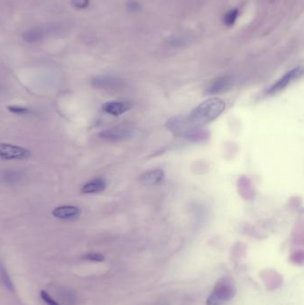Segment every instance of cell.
Segmentation results:
<instances>
[{
	"instance_id": "8",
	"label": "cell",
	"mask_w": 304,
	"mask_h": 305,
	"mask_svg": "<svg viewBox=\"0 0 304 305\" xmlns=\"http://www.w3.org/2000/svg\"><path fill=\"white\" fill-rule=\"evenodd\" d=\"M131 108V103L127 101H108L102 106V110L112 116H120Z\"/></svg>"
},
{
	"instance_id": "12",
	"label": "cell",
	"mask_w": 304,
	"mask_h": 305,
	"mask_svg": "<svg viewBox=\"0 0 304 305\" xmlns=\"http://www.w3.org/2000/svg\"><path fill=\"white\" fill-rule=\"evenodd\" d=\"M54 28H32L28 30L26 32L22 34L23 39L28 43H35L37 41H40L44 37L50 33L51 30H53Z\"/></svg>"
},
{
	"instance_id": "11",
	"label": "cell",
	"mask_w": 304,
	"mask_h": 305,
	"mask_svg": "<svg viewBox=\"0 0 304 305\" xmlns=\"http://www.w3.org/2000/svg\"><path fill=\"white\" fill-rule=\"evenodd\" d=\"M163 178H164L163 171L157 169L143 173L139 178V181L144 186H154L162 181Z\"/></svg>"
},
{
	"instance_id": "21",
	"label": "cell",
	"mask_w": 304,
	"mask_h": 305,
	"mask_svg": "<svg viewBox=\"0 0 304 305\" xmlns=\"http://www.w3.org/2000/svg\"><path fill=\"white\" fill-rule=\"evenodd\" d=\"M71 1L75 7L80 8V9L86 8L89 4V0H71Z\"/></svg>"
},
{
	"instance_id": "7",
	"label": "cell",
	"mask_w": 304,
	"mask_h": 305,
	"mask_svg": "<svg viewBox=\"0 0 304 305\" xmlns=\"http://www.w3.org/2000/svg\"><path fill=\"white\" fill-rule=\"evenodd\" d=\"M91 84L98 90H115L123 85V80L115 76L102 75L93 78L91 80Z\"/></svg>"
},
{
	"instance_id": "6",
	"label": "cell",
	"mask_w": 304,
	"mask_h": 305,
	"mask_svg": "<svg viewBox=\"0 0 304 305\" xmlns=\"http://www.w3.org/2000/svg\"><path fill=\"white\" fill-rule=\"evenodd\" d=\"M303 73H304V70L302 67H296L292 71H290L268 90V94L274 95L279 91L283 90L294 80H297L300 77H302Z\"/></svg>"
},
{
	"instance_id": "17",
	"label": "cell",
	"mask_w": 304,
	"mask_h": 305,
	"mask_svg": "<svg viewBox=\"0 0 304 305\" xmlns=\"http://www.w3.org/2000/svg\"><path fill=\"white\" fill-rule=\"evenodd\" d=\"M239 16V11L236 8L229 11L224 16V23L226 26H233L237 20V17Z\"/></svg>"
},
{
	"instance_id": "14",
	"label": "cell",
	"mask_w": 304,
	"mask_h": 305,
	"mask_svg": "<svg viewBox=\"0 0 304 305\" xmlns=\"http://www.w3.org/2000/svg\"><path fill=\"white\" fill-rule=\"evenodd\" d=\"M57 295L64 305H74L76 303V294L74 291L68 287H59L57 288Z\"/></svg>"
},
{
	"instance_id": "19",
	"label": "cell",
	"mask_w": 304,
	"mask_h": 305,
	"mask_svg": "<svg viewBox=\"0 0 304 305\" xmlns=\"http://www.w3.org/2000/svg\"><path fill=\"white\" fill-rule=\"evenodd\" d=\"M82 259L90 262H102L105 261L104 254L99 252H89L82 256Z\"/></svg>"
},
{
	"instance_id": "9",
	"label": "cell",
	"mask_w": 304,
	"mask_h": 305,
	"mask_svg": "<svg viewBox=\"0 0 304 305\" xmlns=\"http://www.w3.org/2000/svg\"><path fill=\"white\" fill-rule=\"evenodd\" d=\"M81 210L74 205H61L53 210L54 217L64 220H71L80 217Z\"/></svg>"
},
{
	"instance_id": "18",
	"label": "cell",
	"mask_w": 304,
	"mask_h": 305,
	"mask_svg": "<svg viewBox=\"0 0 304 305\" xmlns=\"http://www.w3.org/2000/svg\"><path fill=\"white\" fill-rule=\"evenodd\" d=\"M7 109L9 112L19 114V115H26V114H31L33 112L31 109H28L26 107H18V106H11V107H7Z\"/></svg>"
},
{
	"instance_id": "2",
	"label": "cell",
	"mask_w": 304,
	"mask_h": 305,
	"mask_svg": "<svg viewBox=\"0 0 304 305\" xmlns=\"http://www.w3.org/2000/svg\"><path fill=\"white\" fill-rule=\"evenodd\" d=\"M235 294V286L230 278H222L216 284L206 301L207 305H221L232 299Z\"/></svg>"
},
{
	"instance_id": "4",
	"label": "cell",
	"mask_w": 304,
	"mask_h": 305,
	"mask_svg": "<svg viewBox=\"0 0 304 305\" xmlns=\"http://www.w3.org/2000/svg\"><path fill=\"white\" fill-rule=\"evenodd\" d=\"M32 156L31 151L16 144H0V158L4 161L27 160Z\"/></svg>"
},
{
	"instance_id": "5",
	"label": "cell",
	"mask_w": 304,
	"mask_h": 305,
	"mask_svg": "<svg viewBox=\"0 0 304 305\" xmlns=\"http://www.w3.org/2000/svg\"><path fill=\"white\" fill-rule=\"evenodd\" d=\"M134 132L135 130L131 127L126 125H120L103 130L99 133V138L109 141H120L131 138L134 135Z\"/></svg>"
},
{
	"instance_id": "3",
	"label": "cell",
	"mask_w": 304,
	"mask_h": 305,
	"mask_svg": "<svg viewBox=\"0 0 304 305\" xmlns=\"http://www.w3.org/2000/svg\"><path fill=\"white\" fill-rule=\"evenodd\" d=\"M167 128L178 137L196 140L203 138L201 132L197 129L198 127L191 124L187 118L179 116L172 118L167 123Z\"/></svg>"
},
{
	"instance_id": "13",
	"label": "cell",
	"mask_w": 304,
	"mask_h": 305,
	"mask_svg": "<svg viewBox=\"0 0 304 305\" xmlns=\"http://www.w3.org/2000/svg\"><path fill=\"white\" fill-rule=\"evenodd\" d=\"M107 187V181L102 178L93 179L89 182H87L83 187H81L80 192L82 194H98L101 193Z\"/></svg>"
},
{
	"instance_id": "15",
	"label": "cell",
	"mask_w": 304,
	"mask_h": 305,
	"mask_svg": "<svg viewBox=\"0 0 304 305\" xmlns=\"http://www.w3.org/2000/svg\"><path fill=\"white\" fill-rule=\"evenodd\" d=\"M0 281L8 291H10L11 293H15L16 291L15 286L12 282L8 271L1 259H0Z\"/></svg>"
},
{
	"instance_id": "1",
	"label": "cell",
	"mask_w": 304,
	"mask_h": 305,
	"mask_svg": "<svg viewBox=\"0 0 304 305\" xmlns=\"http://www.w3.org/2000/svg\"><path fill=\"white\" fill-rule=\"evenodd\" d=\"M225 107L223 100L218 97H212L196 107L187 119L194 126L199 127L219 117L224 112Z\"/></svg>"
},
{
	"instance_id": "16",
	"label": "cell",
	"mask_w": 304,
	"mask_h": 305,
	"mask_svg": "<svg viewBox=\"0 0 304 305\" xmlns=\"http://www.w3.org/2000/svg\"><path fill=\"white\" fill-rule=\"evenodd\" d=\"M22 174L20 171H6L3 174V181L6 184H16L22 179Z\"/></svg>"
},
{
	"instance_id": "23",
	"label": "cell",
	"mask_w": 304,
	"mask_h": 305,
	"mask_svg": "<svg viewBox=\"0 0 304 305\" xmlns=\"http://www.w3.org/2000/svg\"><path fill=\"white\" fill-rule=\"evenodd\" d=\"M1 90H2V87L0 85V93H1Z\"/></svg>"
},
{
	"instance_id": "22",
	"label": "cell",
	"mask_w": 304,
	"mask_h": 305,
	"mask_svg": "<svg viewBox=\"0 0 304 305\" xmlns=\"http://www.w3.org/2000/svg\"><path fill=\"white\" fill-rule=\"evenodd\" d=\"M128 8L130 12H137L140 9V5L137 1H129L128 3Z\"/></svg>"
},
{
	"instance_id": "20",
	"label": "cell",
	"mask_w": 304,
	"mask_h": 305,
	"mask_svg": "<svg viewBox=\"0 0 304 305\" xmlns=\"http://www.w3.org/2000/svg\"><path fill=\"white\" fill-rule=\"evenodd\" d=\"M39 295H40L41 300H42L43 302L47 305H60L55 300L53 299V298L51 297V295L48 294L47 291L41 290L40 293H39Z\"/></svg>"
},
{
	"instance_id": "10",
	"label": "cell",
	"mask_w": 304,
	"mask_h": 305,
	"mask_svg": "<svg viewBox=\"0 0 304 305\" xmlns=\"http://www.w3.org/2000/svg\"><path fill=\"white\" fill-rule=\"evenodd\" d=\"M232 85V79L230 77H220L214 80L206 88L204 93L208 96H214L229 90Z\"/></svg>"
}]
</instances>
